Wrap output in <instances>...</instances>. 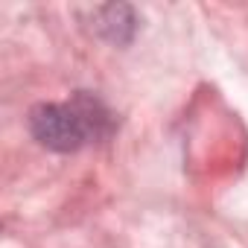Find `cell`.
Instances as JSON below:
<instances>
[{
  "instance_id": "6da1fadb",
  "label": "cell",
  "mask_w": 248,
  "mask_h": 248,
  "mask_svg": "<svg viewBox=\"0 0 248 248\" xmlns=\"http://www.w3.org/2000/svg\"><path fill=\"white\" fill-rule=\"evenodd\" d=\"M111 114L88 93H76L70 102H44L30 111V132L35 140L56 152H76L108 135Z\"/></svg>"
},
{
  "instance_id": "7a4b0ae2",
  "label": "cell",
  "mask_w": 248,
  "mask_h": 248,
  "mask_svg": "<svg viewBox=\"0 0 248 248\" xmlns=\"http://www.w3.org/2000/svg\"><path fill=\"white\" fill-rule=\"evenodd\" d=\"M102 12L108 15V21H105V24H99V27L108 32V38H111V41L123 44V41H126V35H132V30H135L132 9H129V6H105Z\"/></svg>"
}]
</instances>
